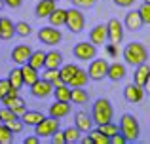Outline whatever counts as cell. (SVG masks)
<instances>
[{
  "instance_id": "6da1fadb",
  "label": "cell",
  "mask_w": 150,
  "mask_h": 144,
  "mask_svg": "<svg viewBox=\"0 0 150 144\" xmlns=\"http://www.w3.org/2000/svg\"><path fill=\"white\" fill-rule=\"evenodd\" d=\"M124 59L131 67H139V65L148 63V49L141 42H131L124 48Z\"/></svg>"
},
{
  "instance_id": "7a4b0ae2",
  "label": "cell",
  "mask_w": 150,
  "mask_h": 144,
  "mask_svg": "<svg viewBox=\"0 0 150 144\" xmlns=\"http://www.w3.org/2000/svg\"><path fill=\"white\" fill-rule=\"evenodd\" d=\"M91 116H93V122H95L97 125H103V123L112 122V118H114L112 103H110L108 99H97L95 103H93Z\"/></svg>"
},
{
  "instance_id": "3957f363",
  "label": "cell",
  "mask_w": 150,
  "mask_h": 144,
  "mask_svg": "<svg viewBox=\"0 0 150 144\" xmlns=\"http://www.w3.org/2000/svg\"><path fill=\"white\" fill-rule=\"evenodd\" d=\"M120 129L122 133L125 135L127 142H137L141 137V127H139V122H137L135 116L131 114H124L120 119Z\"/></svg>"
},
{
  "instance_id": "277c9868",
  "label": "cell",
  "mask_w": 150,
  "mask_h": 144,
  "mask_svg": "<svg viewBox=\"0 0 150 144\" xmlns=\"http://www.w3.org/2000/svg\"><path fill=\"white\" fill-rule=\"evenodd\" d=\"M67 29L70 30L72 34H80L86 27V17L78 8H70L67 10Z\"/></svg>"
},
{
  "instance_id": "5b68a950",
  "label": "cell",
  "mask_w": 150,
  "mask_h": 144,
  "mask_svg": "<svg viewBox=\"0 0 150 144\" xmlns=\"http://www.w3.org/2000/svg\"><path fill=\"white\" fill-rule=\"evenodd\" d=\"M97 48H99V46H95L91 40L89 42H78L72 48V53H74V57L80 59V61H93L97 57Z\"/></svg>"
},
{
  "instance_id": "8992f818",
  "label": "cell",
  "mask_w": 150,
  "mask_h": 144,
  "mask_svg": "<svg viewBox=\"0 0 150 144\" xmlns=\"http://www.w3.org/2000/svg\"><path fill=\"white\" fill-rule=\"evenodd\" d=\"M108 67L110 63L106 59H93L89 63V68H88V74L93 81H101L105 78H108Z\"/></svg>"
},
{
  "instance_id": "52a82bcc",
  "label": "cell",
  "mask_w": 150,
  "mask_h": 144,
  "mask_svg": "<svg viewBox=\"0 0 150 144\" xmlns=\"http://www.w3.org/2000/svg\"><path fill=\"white\" fill-rule=\"evenodd\" d=\"M61 38H63V34L59 32V27L50 25V27H42L38 30V40L46 46H57L61 42Z\"/></svg>"
},
{
  "instance_id": "ba28073f",
  "label": "cell",
  "mask_w": 150,
  "mask_h": 144,
  "mask_svg": "<svg viewBox=\"0 0 150 144\" xmlns=\"http://www.w3.org/2000/svg\"><path fill=\"white\" fill-rule=\"evenodd\" d=\"M59 123H61V119L51 118V116H50V118H46L42 123H38V125L34 127V129H36L34 133H36L40 138H46V137L51 138V137H53V135L59 131Z\"/></svg>"
},
{
  "instance_id": "9c48e42d",
  "label": "cell",
  "mask_w": 150,
  "mask_h": 144,
  "mask_svg": "<svg viewBox=\"0 0 150 144\" xmlns=\"http://www.w3.org/2000/svg\"><path fill=\"white\" fill-rule=\"evenodd\" d=\"M106 25H108V42H110V44H114V46H118L122 40H124V29H125V25L122 21H118L116 17H112Z\"/></svg>"
},
{
  "instance_id": "30bf717a",
  "label": "cell",
  "mask_w": 150,
  "mask_h": 144,
  "mask_svg": "<svg viewBox=\"0 0 150 144\" xmlns=\"http://www.w3.org/2000/svg\"><path fill=\"white\" fill-rule=\"evenodd\" d=\"M53 89L55 85L51 81H48L46 78H40L34 85H30V95L36 97V99H46V97L53 95Z\"/></svg>"
},
{
  "instance_id": "8fae6325",
  "label": "cell",
  "mask_w": 150,
  "mask_h": 144,
  "mask_svg": "<svg viewBox=\"0 0 150 144\" xmlns=\"http://www.w3.org/2000/svg\"><path fill=\"white\" fill-rule=\"evenodd\" d=\"M30 55H33V49H30L29 46H25V44H19V46H15V48L11 49V61H13L15 65H19V67H23V65L29 63Z\"/></svg>"
},
{
  "instance_id": "7c38bea8",
  "label": "cell",
  "mask_w": 150,
  "mask_h": 144,
  "mask_svg": "<svg viewBox=\"0 0 150 144\" xmlns=\"http://www.w3.org/2000/svg\"><path fill=\"white\" fill-rule=\"evenodd\" d=\"M0 103H2L4 106L11 108V110H13L17 116H23L27 112V104H25V100H23L19 95H6L2 100H0Z\"/></svg>"
},
{
  "instance_id": "4fadbf2b",
  "label": "cell",
  "mask_w": 150,
  "mask_h": 144,
  "mask_svg": "<svg viewBox=\"0 0 150 144\" xmlns=\"http://www.w3.org/2000/svg\"><path fill=\"white\" fill-rule=\"evenodd\" d=\"M124 97H125V100H127V103H131V104L141 103V100H143V97H144V87L137 85L135 81H133V84H127L124 87Z\"/></svg>"
},
{
  "instance_id": "5bb4252c",
  "label": "cell",
  "mask_w": 150,
  "mask_h": 144,
  "mask_svg": "<svg viewBox=\"0 0 150 144\" xmlns=\"http://www.w3.org/2000/svg\"><path fill=\"white\" fill-rule=\"evenodd\" d=\"M89 40H91L95 46H105V42L108 40V25L103 23V25L93 27L91 32H89Z\"/></svg>"
},
{
  "instance_id": "9a60e30c",
  "label": "cell",
  "mask_w": 150,
  "mask_h": 144,
  "mask_svg": "<svg viewBox=\"0 0 150 144\" xmlns=\"http://www.w3.org/2000/svg\"><path fill=\"white\" fill-rule=\"evenodd\" d=\"M124 25H125V29H129L131 32H133V30H141V29H143V25H144L141 11L139 10L127 11V13H125V19H124Z\"/></svg>"
},
{
  "instance_id": "2e32d148",
  "label": "cell",
  "mask_w": 150,
  "mask_h": 144,
  "mask_svg": "<svg viewBox=\"0 0 150 144\" xmlns=\"http://www.w3.org/2000/svg\"><path fill=\"white\" fill-rule=\"evenodd\" d=\"M93 116H89L88 112H82V110H78L76 114H74V125H78L80 127V131L82 133H89V131L93 129Z\"/></svg>"
},
{
  "instance_id": "e0dca14e",
  "label": "cell",
  "mask_w": 150,
  "mask_h": 144,
  "mask_svg": "<svg viewBox=\"0 0 150 144\" xmlns=\"http://www.w3.org/2000/svg\"><path fill=\"white\" fill-rule=\"evenodd\" d=\"M70 114V104L69 100H55L53 104L50 106V116L51 118H57V119H63Z\"/></svg>"
},
{
  "instance_id": "ac0fdd59",
  "label": "cell",
  "mask_w": 150,
  "mask_h": 144,
  "mask_svg": "<svg viewBox=\"0 0 150 144\" xmlns=\"http://www.w3.org/2000/svg\"><path fill=\"white\" fill-rule=\"evenodd\" d=\"M55 11V0H38L36 8H34V15L36 17H50Z\"/></svg>"
},
{
  "instance_id": "d6986e66",
  "label": "cell",
  "mask_w": 150,
  "mask_h": 144,
  "mask_svg": "<svg viewBox=\"0 0 150 144\" xmlns=\"http://www.w3.org/2000/svg\"><path fill=\"white\" fill-rule=\"evenodd\" d=\"M21 119H23V123H25V125L36 127L38 123H42L46 119V116L42 114V112H38V110H27L25 114L21 116Z\"/></svg>"
},
{
  "instance_id": "ffe728a7",
  "label": "cell",
  "mask_w": 150,
  "mask_h": 144,
  "mask_svg": "<svg viewBox=\"0 0 150 144\" xmlns=\"http://www.w3.org/2000/svg\"><path fill=\"white\" fill-rule=\"evenodd\" d=\"M150 76V67L148 63L144 65H139V67H135V74H133V81H135L137 85H141V87H144L146 85V80Z\"/></svg>"
},
{
  "instance_id": "44dd1931",
  "label": "cell",
  "mask_w": 150,
  "mask_h": 144,
  "mask_svg": "<svg viewBox=\"0 0 150 144\" xmlns=\"http://www.w3.org/2000/svg\"><path fill=\"white\" fill-rule=\"evenodd\" d=\"M21 70H23V78H25V85H34L38 80H40V74H38V68H34L33 65H23L21 67Z\"/></svg>"
},
{
  "instance_id": "7402d4cb",
  "label": "cell",
  "mask_w": 150,
  "mask_h": 144,
  "mask_svg": "<svg viewBox=\"0 0 150 144\" xmlns=\"http://www.w3.org/2000/svg\"><path fill=\"white\" fill-rule=\"evenodd\" d=\"M125 74H127V68H125L124 63H112L108 67V80H112V81L124 80Z\"/></svg>"
},
{
  "instance_id": "603a6c76",
  "label": "cell",
  "mask_w": 150,
  "mask_h": 144,
  "mask_svg": "<svg viewBox=\"0 0 150 144\" xmlns=\"http://www.w3.org/2000/svg\"><path fill=\"white\" fill-rule=\"evenodd\" d=\"M53 97H55V100H69V103H72V87L69 84L55 85Z\"/></svg>"
},
{
  "instance_id": "cb8c5ba5",
  "label": "cell",
  "mask_w": 150,
  "mask_h": 144,
  "mask_svg": "<svg viewBox=\"0 0 150 144\" xmlns=\"http://www.w3.org/2000/svg\"><path fill=\"white\" fill-rule=\"evenodd\" d=\"M63 67V53L51 49L46 53V68H61Z\"/></svg>"
},
{
  "instance_id": "d4e9b609",
  "label": "cell",
  "mask_w": 150,
  "mask_h": 144,
  "mask_svg": "<svg viewBox=\"0 0 150 144\" xmlns=\"http://www.w3.org/2000/svg\"><path fill=\"white\" fill-rule=\"evenodd\" d=\"M8 80H10L11 87H15V89H21L23 85H25V78H23V70H21V67H17V68H11V70H10V74H8Z\"/></svg>"
},
{
  "instance_id": "484cf974",
  "label": "cell",
  "mask_w": 150,
  "mask_h": 144,
  "mask_svg": "<svg viewBox=\"0 0 150 144\" xmlns=\"http://www.w3.org/2000/svg\"><path fill=\"white\" fill-rule=\"evenodd\" d=\"M15 34H17L15 23H11V19H8V17H2V38L0 40H11Z\"/></svg>"
},
{
  "instance_id": "4316f807",
  "label": "cell",
  "mask_w": 150,
  "mask_h": 144,
  "mask_svg": "<svg viewBox=\"0 0 150 144\" xmlns=\"http://www.w3.org/2000/svg\"><path fill=\"white\" fill-rule=\"evenodd\" d=\"M50 25L53 27H63L67 25V10H63V8H55V11L50 15Z\"/></svg>"
},
{
  "instance_id": "83f0119b",
  "label": "cell",
  "mask_w": 150,
  "mask_h": 144,
  "mask_svg": "<svg viewBox=\"0 0 150 144\" xmlns=\"http://www.w3.org/2000/svg\"><path fill=\"white\" fill-rule=\"evenodd\" d=\"M42 78H46V80L51 81L53 85L65 84V80H63V76H61V68H46V72L42 74Z\"/></svg>"
},
{
  "instance_id": "f1b7e54d",
  "label": "cell",
  "mask_w": 150,
  "mask_h": 144,
  "mask_svg": "<svg viewBox=\"0 0 150 144\" xmlns=\"http://www.w3.org/2000/svg\"><path fill=\"white\" fill-rule=\"evenodd\" d=\"M29 65H33L34 68H38V70L46 68V51H42V49L33 51V55H30V59H29Z\"/></svg>"
},
{
  "instance_id": "f546056e",
  "label": "cell",
  "mask_w": 150,
  "mask_h": 144,
  "mask_svg": "<svg viewBox=\"0 0 150 144\" xmlns=\"http://www.w3.org/2000/svg\"><path fill=\"white\" fill-rule=\"evenodd\" d=\"M91 80V78H89V74H88V70H84V68H80V70L76 72V76L72 78V80H70V87H84L86 84H88V81Z\"/></svg>"
},
{
  "instance_id": "4dcf8cb0",
  "label": "cell",
  "mask_w": 150,
  "mask_h": 144,
  "mask_svg": "<svg viewBox=\"0 0 150 144\" xmlns=\"http://www.w3.org/2000/svg\"><path fill=\"white\" fill-rule=\"evenodd\" d=\"M65 135H67V144H76V142H80V138H82V131H80V127H78V125L67 127Z\"/></svg>"
},
{
  "instance_id": "1f68e13d",
  "label": "cell",
  "mask_w": 150,
  "mask_h": 144,
  "mask_svg": "<svg viewBox=\"0 0 150 144\" xmlns=\"http://www.w3.org/2000/svg\"><path fill=\"white\" fill-rule=\"evenodd\" d=\"M78 70H80V67H76V65H63L61 67V76H63V80H65V84H70V80L76 76Z\"/></svg>"
},
{
  "instance_id": "d6a6232c",
  "label": "cell",
  "mask_w": 150,
  "mask_h": 144,
  "mask_svg": "<svg viewBox=\"0 0 150 144\" xmlns=\"http://www.w3.org/2000/svg\"><path fill=\"white\" fill-rule=\"evenodd\" d=\"M89 137H91L93 144H110V137L106 133H103V131L97 127V129H91L89 131Z\"/></svg>"
},
{
  "instance_id": "836d02e7",
  "label": "cell",
  "mask_w": 150,
  "mask_h": 144,
  "mask_svg": "<svg viewBox=\"0 0 150 144\" xmlns=\"http://www.w3.org/2000/svg\"><path fill=\"white\" fill-rule=\"evenodd\" d=\"M89 100V95L82 87H72V103L74 104H86Z\"/></svg>"
},
{
  "instance_id": "e575fe53",
  "label": "cell",
  "mask_w": 150,
  "mask_h": 144,
  "mask_svg": "<svg viewBox=\"0 0 150 144\" xmlns=\"http://www.w3.org/2000/svg\"><path fill=\"white\" fill-rule=\"evenodd\" d=\"M13 131L6 125V123H0V144H11L13 142Z\"/></svg>"
},
{
  "instance_id": "d590c367",
  "label": "cell",
  "mask_w": 150,
  "mask_h": 144,
  "mask_svg": "<svg viewBox=\"0 0 150 144\" xmlns=\"http://www.w3.org/2000/svg\"><path fill=\"white\" fill-rule=\"evenodd\" d=\"M97 127H99V129L103 131V133H106V135H108L110 138H112L116 133H120V131H122L120 127H118L116 123H112V122H108V123H103V125H97Z\"/></svg>"
},
{
  "instance_id": "8d00e7d4",
  "label": "cell",
  "mask_w": 150,
  "mask_h": 144,
  "mask_svg": "<svg viewBox=\"0 0 150 144\" xmlns=\"http://www.w3.org/2000/svg\"><path fill=\"white\" fill-rule=\"evenodd\" d=\"M15 30H17V36H23V38H27L30 32H33L30 25H29V23H25V21H19V23H15Z\"/></svg>"
},
{
  "instance_id": "74e56055",
  "label": "cell",
  "mask_w": 150,
  "mask_h": 144,
  "mask_svg": "<svg viewBox=\"0 0 150 144\" xmlns=\"http://www.w3.org/2000/svg\"><path fill=\"white\" fill-rule=\"evenodd\" d=\"M6 125L10 127V129L13 131L15 135H17V133H21V131H23V127H25V123H23L21 116H17V118H13V119H11V122H8Z\"/></svg>"
},
{
  "instance_id": "f35d334b",
  "label": "cell",
  "mask_w": 150,
  "mask_h": 144,
  "mask_svg": "<svg viewBox=\"0 0 150 144\" xmlns=\"http://www.w3.org/2000/svg\"><path fill=\"white\" fill-rule=\"evenodd\" d=\"M0 118H2V123H8V122H11L13 118H17V114H15L11 108L4 106V108H0Z\"/></svg>"
},
{
  "instance_id": "ab89813d",
  "label": "cell",
  "mask_w": 150,
  "mask_h": 144,
  "mask_svg": "<svg viewBox=\"0 0 150 144\" xmlns=\"http://www.w3.org/2000/svg\"><path fill=\"white\" fill-rule=\"evenodd\" d=\"M141 15H143V21L144 25H150V2H143V6L139 8Z\"/></svg>"
},
{
  "instance_id": "60d3db41",
  "label": "cell",
  "mask_w": 150,
  "mask_h": 144,
  "mask_svg": "<svg viewBox=\"0 0 150 144\" xmlns=\"http://www.w3.org/2000/svg\"><path fill=\"white\" fill-rule=\"evenodd\" d=\"M10 89H11V84H10V80H8V78L0 80V100H2L4 97L10 93Z\"/></svg>"
},
{
  "instance_id": "b9f144b4",
  "label": "cell",
  "mask_w": 150,
  "mask_h": 144,
  "mask_svg": "<svg viewBox=\"0 0 150 144\" xmlns=\"http://www.w3.org/2000/svg\"><path fill=\"white\" fill-rule=\"evenodd\" d=\"M70 2H72L76 8H88L89 10V8H93L97 4V0H70Z\"/></svg>"
},
{
  "instance_id": "7bdbcfd3",
  "label": "cell",
  "mask_w": 150,
  "mask_h": 144,
  "mask_svg": "<svg viewBox=\"0 0 150 144\" xmlns=\"http://www.w3.org/2000/svg\"><path fill=\"white\" fill-rule=\"evenodd\" d=\"M51 142H53V144H67V135H65V131H57V133L51 137Z\"/></svg>"
},
{
  "instance_id": "ee69618b",
  "label": "cell",
  "mask_w": 150,
  "mask_h": 144,
  "mask_svg": "<svg viewBox=\"0 0 150 144\" xmlns=\"http://www.w3.org/2000/svg\"><path fill=\"white\" fill-rule=\"evenodd\" d=\"M125 142H127V138H125V135L122 133V131L116 133L112 138H110V144H125Z\"/></svg>"
},
{
  "instance_id": "f6af8a7d",
  "label": "cell",
  "mask_w": 150,
  "mask_h": 144,
  "mask_svg": "<svg viewBox=\"0 0 150 144\" xmlns=\"http://www.w3.org/2000/svg\"><path fill=\"white\" fill-rule=\"evenodd\" d=\"M112 2L116 4L118 8H129V6L135 4V0H112Z\"/></svg>"
},
{
  "instance_id": "bcb514c9",
  "label": "cell",
  "mask_w": 150,
  "mask_h": 144,
  "mask_svg": "<svg viewBox=\"0 0 150 144\" xmlns=\"http://www.w3.org/2000/svg\"><path fill=\"white\" fill-rule=\"evenodd\" d=\"M23 144H40V137L34 133V137H27L25 140H23Z\"/></svg>"
},
{
  "instance_id": "7dc6e473",
  "label": "cell",
  "mask_w": 150,
  "mask_h": 144,
  "mask_svg": "<svg viewBox=\"0 0 150 144\" xmlns=\"http://www.w3.org/2000/svg\"><path fill=\"white\" fill-rule=\"evenodd\" d=\"M4 4H6L8 8H19L23 4V0H4Z\"/></svg>"
},
{
  "instance_id": "c3c4849f",
  "label": "cell",
  "mask_w": 150,
  "mask_h": 144,
  "mask_svg": "<svg viewBox=\"0 0 150 144\" xmlns=\"http://www.w3.org/2000/svg\"><path fill=\"white\" fill-rule=\"evenodd\" d=\"M80 142L82 144H93V140H91V137H89V135H88V137H82Z\"/></svg>"
},
{
  "instance_id": "681fc988",
  "label": "cell",
  "mask_w": 150,
  "mask_h": 144,
  "mask_svg": "<svg viewBox=\"0 0 150 144\" xmlns=\"http://www.w3.org/2000/svg\"><path fill=\"white\" fill-rule=\"evenodd\" d=\"M144 91L150 95V76H148V80H146V85H144Z\"/></svg>"
},
{
  "instance_id": "f907efd6",
  "label": "cell",
  "mask_w": 150,
  "mask_h": 144,
  "mask_svg": "<svg viewBox=\"0 0 150 144\" xmlns=\"http://www.w3.org/2000/svg\"><path fill=\"white\" fill-rule=\"evenodd\" d=\"M0 38H2V17H0Z\"/></svg>"
},
{
  "instance_id": "816d5d0a",
  "label": "cell",
  "mask_w": 150,
  "mask_h": 144,
  "mask_svg": "<svg viewBox=\"0 0 150 144\" xmlns=\"http://www.w3.org/2000/svg\"><path fill=\"white\" fill-rule=\"evenodd\" d=\"M2 6H4V0H0V10H2Z\"/></svg>"
},
{
  "instance_id": "f5cc1de1",
  "label": "cell",
  "mask_w": 150,
  "mask_h": 144,
  "mask_svg": "<svg viewBox=\"0 0 150 144\" xmlns=\"http://www.w3.org/2000/svg\"><path fill=\"white\" fill-rule=\"evenodd\" d=\"M0 123H2V118H0Z\"/></svg>"
},
{
  "instance_id": "db71d44e",
  "label": "cell",
  "mask_w": 150,
  "mask_h": 144,
  "mask_svg": "<svg viewBox=\"0 0 150 144\" xmlns=\"http://www.w3.org/2000/svg\"><path fill=\"white\" fill-rule=\"evenodd\" d=\"M144 2H150V0H144Z\"/></svg>"
},
{
  "instance_id": "11a10c76",
  "label": "cell",
  "mask_w": 150,
  "mask_h": 144,
  "mask_svg": "<svg viewBox=\"0 0 150 144\" xmlns=\"http://www.w3.org/2000/svg\"><path fill=\"white\" fill-rule=\"evenodd\" d=\"M55 2H59V0H55Z\"/></svg>"
}]
</instances>
